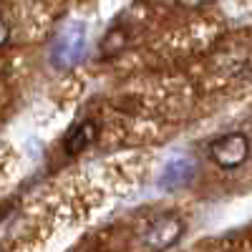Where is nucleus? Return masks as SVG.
<instances>
[{
	"label": "nucleus",
	"instance_id": "1",
	"mask_svg": "<svg viewBox=\"0 0 252 252\" xmlns=\"http://www.w3.org/2000/svg\"><path fill=\"white\" fill-rule=\"evenodd\" d=\"M83 53H86V26L81 20H71L68 26H63L58 35L51 43V63L58 71H68L78 66Z\"/></svg>",
	"mask_w": 252,
	"mask_h": 252
},
{
	"label": "nucleus",
	"instance_id": "2",
	"mask_svg": "<svg viewBox=\"0 0 252 252\" xmlns=\"http://www.w3.org/2000/svg\"><path fill=\"white\" fill-rule=\"evenodd\" d=\"M250 157V139L242 131H229L209 144V159L222 169H237Z\"/></svg>",
	"mask_w": 252,
	"mask_h": 252
},
{
	"label": "nucleus",
	"instance_id": "3",
	"mask_svg": "<svg viewBox=\"0 0 252 252\" xmlns=\"http://www.w3.org/2000/svg\"><path fill=\"white\" fill-rule=\"evenodd\" d=\"M182 235H184V220L177 215H161L146 227L144 245L152 252H164V250L174 247L182 240Z\"/></svg>",
	"mask_w": 252,
	"mask_h": 252
},
{
	"label": "nucleus",
	"instance_id": "4",
	"mask_svg": "<svg viewBox=\"0 0 252 252\" xmlns=\"http://www.w3.org/2000/svg\"><path fill=\"white\" fill-rule=\"evenodd\" d=\"M197 174V164L192 157H174L164 164V172L159 177V184L161 189H169V192H174V189H182L187 184H192Z\"/></svg>",
	"mask_w": 252,
	"mask_h": 252
},
{
	"label": "nucleus",
	"instance_id": "5",
	"mask_svg": "<svg viewBox=\"0 0 252 252\" xmlns=\"http://www.w3.org/2000/svg\"><path fill=\"white\" fill-rule=\"evenodd\" d=\"M96 136H98V126H96L94 121H81V124L71 126V131L66 134V139H63L66 154H68V157L81 154L83 149H89V146L96 141Z\"/></svg>",
	"mask_w": 252,
	"mask_h": 252
},
{
	"label": "nucleus",
	"instance_id": "6",
	"mask_svg": "<svg viewBox=\"0 0 252 252\" xmlns=\"http://www.w3.org/2000/svg\"><path fill=\"white\" fill-rule=\"evenodd\" d=\"M8 38H10V28H8L5 20L0 18V48H3V46L8 43Z\"/></svg>",
	"mask_w": 252,
	"mask_h": 252
},
{
	"label": "nucleus",
	"instance_id": "7",
	"mask_svg": "<svg viewBox=\"0 0 252 252\" xmlns=\"http://www.w3.org/2000/svg\"><path fill=\"white\" fill-rule=\"evenodd\" d=\"M212 0H179V5L184 8H202V5H209Z\"/></svg>",
	"mask_w": 252,
	"mask_h": 252
}]
</instances>
